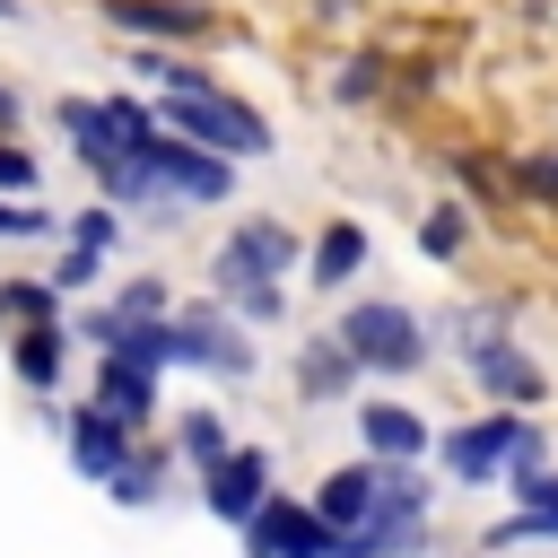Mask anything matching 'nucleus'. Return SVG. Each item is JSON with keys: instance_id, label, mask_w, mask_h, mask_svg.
<instances>
[{"instance_id": "0eeeda50", "label": "nucleus", "mask_w": 558, "mask_h": 558, "mask_svg": "<svg viewBox=\"0 0 558 558\" xmlns=\"http://www.w3.org/2000/svg\"><path fill=\"white\" fill-rule=\"evenodd\" d=\"M523 436H532V418H471V427H453L436 453H445V471H453L462 488H497Z\"/></svg>"}, {"instance_id": "f3484780", "label": "nucleus", "mask_w": 558, "mask_h": 558, "mask_svg": "<svg viewBox=\"0 0 558 558\" xmlns=\"http://www.w3.org/2000/svg\"><path fill=\"white\" fill-rule=\"evenodd\" d=\"M349 375H357V357H349V340H340V331H323V340H305V349H296V392H305V401L349 392Z\"/></svg>"}, {"instance_id": "a211bd4d", "label": "nucleus", "mask_w": 558, "mask_h": 558, "mask_svg": "<svg viewBox=\"0 0 558 558\" xmlns=\"http://www.w3.org/2000/svg\"><path fill=\"white\" fill-rule=\"evenodd\" d=\"M61 366H70V331H61V323H17V384L52 392Z\"/></svg>"}, {"instance_id": "f03ea898", "label": "nucleus", "mask_w": 558, "mask_h": 558, "mask_svg": "<svg viewBox=\"0 0 558 558\" xmlns=\"http://www.w3.org/2000/svg\"><path fill=\"white\" fill-rule=\"evenodd\" d=\"M166 122H174L183 140L218 148V157H270V122H262L244 96L209 87V78H183V87H166Z\"/></svg>"}, {"instance_id": "39448f33", "label": "nucleus", "mask_w": 558, "mask_h": 558, "mask_svg": "<svg viewBox=\"0 0 558 558\" xmlns=\"http://www.w3.org/2000/svg\"><path fill=\"white\" fill-rule=\"evenodd\" d=\"M166 349H174V366H201V375H253V340H244V323L218 314V305L166 314Z\"/></svg>"}, {"instance_id": "a878e982", "label": "nucleus", "mask_w": 558, "mask_h": 558, "mask_svg": "<svg viewBox=\"0 0 558 558\" xmlns=\"http://www.w3.org/2000/svg\"><path fill=\"white\" fill-rule=\"evenodd\" d=\"M113 305H122V314H166V288H157V279H131Z\"/></svg>"}, {"instance_id": "412c9836", "label": "nucleus", "mask_w": 558, "mask_h": 558, "mask_svg": "<svg viewBox=\"0 0 558 558\" xmlns=\"http://www.w3.org/2000/svg\"><path fill=\"white\" fill-rule=\"evenodd\" d=\"M157 480H166V462H157V453H122L105 488H113V506H148V497H157Z\"/></svg>"}, {"instance_id": "20e7f679", "label": "nucleus", "mask_w": 558, "mask_h": 558, "mask_svg": "<svg viewBox=\"0 0 558 558\" xmlns=\"http://www.w3.org/2000/svg\"><path fill=\"white\" fill-rule=\"evenodd\" d=\"M140 157H148V174H157V192H166V209H183V201H227L235 192V157H218V148H201V140H140Z\"/></svg>"}, {"instance_id": "c756f323", "label": "nucleus", "mask_w": 558, "mask_h": 558, "mask_svg": "<svg viewBox=\"0 0 558 558\" xmlns=\"http://www.w3.org/2000/svg\"><path fill=\"white\" fill-rule=\"evenodd\" d=\"M323 9H340V0H323Z\"/></svg>"}, {"instance_id": "2eb2a0df", "label": "nucleus", "mask_w": 558, "mask_h": 558, "mask_svg": "<svg viewBox=\"0 0 558 558\" xmlns=\"http://www.w3.org/2000/svg\"><path fill=\"white\" fill-rule=\"evenodd\" d=\"M105 17H113L122 35H201V26H209L201 0H105Z\"/></svg>"}, {"instance_id": "dca6fc26", "label": "nucleus", "mask_w": 558, "mask_h": 558, "mask_svg": "<svg viewBox=\"0 0 558 558\" xmlns=\"http://www.w3.org/2000/svg\"><path fill=\"white\" fill-rule=\"evenodd\" d=\"M357 270H366V227H349V218L323 227L314 253H305V279H314V288H349Z\"/></svg>"}, {"instance_id": "7c9ffc66", "label": "nucleus", "mask_w": 558, "mask_h": 558, "mask_svg": "<svg viewBox=\"0 0 558 558\" xmlns=\"http://www.w3.org/2000/svg\"><path fill=\"white\" fill-rule=\"evenodd\" d=\"M0 17H9V0H0Z\"/></svg>"}, {"instance_id": "393cba45", "label": "nucleus", "mask_w": 558, "mask_h": 558, "mask_svg": "<svg viewBox=\"0 0 558 558\" xmlns=\"http://www.w3.org/2000/svg\"><path fill=\"white\" fill-rule=\"evenodd\" d=\"M70 244H96V253H113V209H78V218H70Z\"/></svg>"}, {"instance_id": "c85d7f7f", "label": "nucleus", "mask_w": 558, "mask_h": 558, "mask_svg": "<svg viewBox=\"0 0 558 558\" xmlns=\"http://www.w3.org/2000/svg\"><path fill=\"white\" fill-rule=\"evenodd\" d=\"M9 122H17V87H0V131H9Z\"/></svg>"}, {"instance_id": "aec40b11", "label": "nucleus", "mask_w": 558, "mask_h": 558, "mask_svg": "<svg viewBox=\"0 0 558 558\" xmlns=\"http://www.w3.org/2000/svg\"><path fill=\"white\" fill-rule=\"evenodd\" d=\"M52 305H61L52 279H9L0 288V323H52Z\"/></svg>"}, {"instance_id": "9b49d317", "label": "nucleus", "mask_w": 558, "mask_h": 558, "mask_svg": "<svg viewBox=\"0 0 558 558\" xmlns=\"http://www.w3.org/2000/svg\"><path fill=\"white\" fill-rule=\"evenodd\" d=\"M61 445H70V462H78L87 480H113V462L131 453V427H122L105 401H87V410H70V418H61Z\"/></svg>"}, {"instance_id": "423d86ee", "label": "nucleus", "mask_w": 558, "mask_h": 558, "mask_svg": "<svg viewBox=\"0 0 558 558\" xmlns=\"http://www.w3.org/2000/svg\"><path fill=\"white\" fill-rule=\"evenodd\" d=\"M244 558H340V532H331L314 506L262 497V506H253V523H244Z\"/></svg>"}, {"instance_id": "ddd939ff", "label": "nucleus", "mask_w": 558, "mask_h": 558, "mask_svg": "<svg viewBox=\"0 0 558 558\" xmlns=\"http://www.w3.org/2000/svg\"><path fill=\"white\" fill-rule=\"evenodd\" d=\"M375 497H384V462H349V471H331V480L314 488V514H323L331 532H357V523L375 514Z\"/></svg>"}, {"instance_id": "9d476101", "label": "nucleus", "mask_w": 558, "mask_h": 558, "mask_svg": "<svg viewBox=\"0 0 558 558\" xmlns=\"http://www.w3.org/2000/svg\"><path fill=\"white\" fill-rule=\"evenodd\" d=\"M471 384H480L488 401H506V410H523V401H541V392H549V375H541L506 331H480V340H471Z\"/></svg>"}, {"instance_id": "4468645a", "label": "nucleus", "mask_w": 558, "mask_h": 558, "mask_svg": "<svg viewBox=\"0 0 558 558\" xmlns=\"http://www.w3.org/2000/svg\"><path fill=\"white\" fill-rule=\"evenodd\" d=\"M96 401L140 436V418H157V375L131 366V357H96Z\"/></svg>"}, {"instance_id": "4be33fe9", "label": "nucleus", "mask_w": 558, "mask_h": 558, "mask_svg": "<svg viewBox=\"0 0 558 558\" xmlns=\"http://www.w3.org/2000/svg\"><path fill=\"white\" fill-rule=\"evenodd\" d=\"M462 235H471V218L445 201V209H427V227H418V253H427V262H453V253H462Z\"/></svg>"}, {"instance_id": "7ed1b4c3", "label": "nucleus", "mask_w": 558, "mask_h": 558, "mask_svg": "<svg viewBox=\"0 0 558 558\" xmlns=\"http://www.w3.org/2000/svg\"><path fill=\"white\" fill-rule=\"evenodd\" d=\"M340 340H349V357H357L366 375H410V366L427 357V323H418L410 305H392V296H357V305L340 314Z\"/></svg>"}, {"instance_id": "6e6552de", "label": "nucleus", "mask_w": 558, "mask_h": 558, "mask_svg": "<svg viewBox=\"0 0 558 558\" xmlns=\"http://www.w3.org/2000/svg\"><path fill=\"white\" fill-rule=\"evenodd\" d=\"M52 122L70 131V148H78V166H87L96 183H105V174H113V166H122V157L140 148V140L122 131V113H113V96H61V105H52Z\"/></svg>"}, {"instance_id": "6ab92c4d", "label": "nucleus", "mask_w": 558, "mask_h": 558, "mask_svg": "<svg viewBox=\"0 0 558 558\" xmlns=\"http://www.w3.org/2000/svg\"><path fill=\"white\" fill-rule=\"evenodd\" d=\"M174 445H183V462H201V471H209V462H218V453H227L235 436H227V418H218V410H183Z\"/></svg>"}, {"instance_id": "bb28decb", "label": "nucleus", "mask_w": 558, "mask_h": 558, "mask_svg": "<svg viewBox=\"0 0 558 558\" xmlns=\"http://www.w3.org/2000/svg\"><path fill=\"white\" fill-rule=\"evenodd\" d=\"M0 192H35V157L26 148H0Z\"/></svg>"}, {"instance_id": "b1692460", "label": "nucleus", "mask_w": 558, "mask_h": 558, "mask_svg": "<svg viewBox=\"0 0 558 558\" xmlns=\"http://www.w3.org/2000/svg\"><path fill=\"white\" fill-rule=\"evenodd\" d=\"M96 270H105V253H96V244H61V270H52V288L70 296V288H87Z\"/></svg>"}, {"instance_id": "1a4fd4ad", "label": "nucleus", "mask_w": 558, "mask_h": 558, "mask_svg": "<svg viewBox=\"0 0 558 558\" xmlns=\"http://www.w3.org/2000/svg\"><path fill=\"white\" fill-rule=\"evenodd\" d=\"M270 497V453H253V445H227L209 471H201V506L218 514V523H253V506Z\"/></svg>"}, {"instance_id": "f8f14e48", "label": "nucleus", "mask_w": 558, "mask_h": 558, "mask_svg": "<svg viewBox=\"0 0 558 558\" xmlns=\"http://www.w3.org/2000/svg\"><path fill=\"white\" fill-rule=\"evenodd\" d=\"M357 436H366V453L375 462H418L436 436H427V418L410 410V401H366L357 410Z\"/></svg>"}, {"instance_id": "5701e85b", "label": "nucleus", "mask_w": 558, "mask_h": 558, "mask_svg": "<svg viewBox=\"0 0 558 558\" xmlns=\"http://www.w3.org/2000/svg\"><path fill=\"white\" fill-rule=\"evenodd\" d=\"M0 235H9V244L52 235V209H26V192H9V201H0Z\"/></svg>"}, {"instance_id": "f257e3e1", "label": "nucleus", "mask_w": 558, "mask_h": 558, "mask_svg": "<svg viewBox=\"0 0 558 558\" xmlns=\"http://www.w3.org/2000/svg\"><path fill=\"white\" fill-rule=\"evenodd\" d=\"M296 262V235L279 218H244L218 253H209V296L235 314V323H279V279Z\"/></svg>"}, {"instance_id": "cd10ccee", "label": "nucleus", "mask_w": 558, "mask_h": 558, "mask_svg": "<svg viewBox=\"0 0 558 558\" xmlns=\"http://www.w3.org/2000/svg\"><path fill=\"white\" fill-rule=\"evenodd\" d=\"M331 87H340V96H366V87H375V61H349V70L331 78Z\"/></svg>"}]
</instances>
